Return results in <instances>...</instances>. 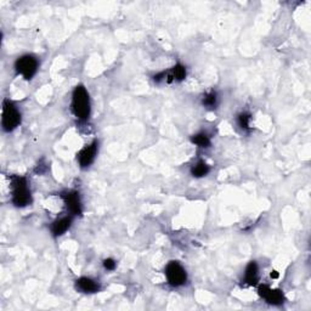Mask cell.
<instances>
[{"label": "cell", "instance_id": "1", "mask_svg": "<svg viewBox=\"0 0 311 311\" xmlns=\"http://www.w3.org/2000/svg\"><path fill=\"white\" fill-rule=\"evenodd\" d=\"M11 201L19 208L27 207L32 203V193L28 180L25 177H11Z\"/></svg>", "mask_w": 311, "mask_h": 311}, {"label": "cell", "instance_id": "2", "mask_svg": "<svg viewBox=\"0 0 311 311\" xmlns=\"http://www.w3.org/2000/svg\"><path fill=\"white\" fill-rule=\"evenodd\" d=\"M90 98L84 85H77L72 94V112L79 120H87L90 116Z\"/></svg>", "mask_w": 311, "mask_h": 311}, {"label": "cell", "instance_id": "3", "mask_svg": "<svg viewBox=\"0 0 311 311\" xmlns=\"http://www.w3.org/2000/svg\"><path fill=\"white\" fill-rule=\"evenodd\" d=\"M21 123V112L17 110L14 102L10 100H5L3 102V114H2V125L5 131H13Z\"/></svg>", "mask_w": 311, "mask_h": 311}, {"label": "cell", "instance_id": "4", "mask_svg": "<svg viewBox=\"0 0 311 311\" xmlns=\"http://www.w3.org/2000/svg\"><path fill=\"white\" fill-rule=\"evenodd\" d=\"M38 60L33 55H23L19 57L15 62V69L19 74H21L26 81H31L36 75L38 71Z\"/></svg>", "mask_w": 311, "mask_h": 311}, {"label": "cell", "instance_id": "5", "mask_svg": "<svg viewBox=\"0 0 311 311\" xmlns=\"http://www.w3.org/2000/svg\"><path fill=\"white\" fill-rule=\"evenodd\" d=\"M166 277L173 287H181L186 283L187 274L180 263L170 262L166 266Z\"/></svg>", "mask_w": 311, "mask_h": 311}, {"label": "cell", "instance_id": "6", "mask_svg": "<svg viewBox=\"0 0 311 311\" xmlns=\"http://www.w3.org/2000/svg\"><path fill=\"white\" fill-rule=\"evenodd\" d=\"M61 198L63 199L66 208L69 210V213H71L72 215H81L82 212H83V208H82V201L79 192L73 191V190L64 191L61 193Z\"/></svg>", "mask_w": 311, "mask_h": 311}, {"label": "cell", "instance_id": "7", "mask_svg": "<svg viewBox=\"0 0 311 311\" xmlns=\"http://www.w3.org/2000/svg\"><path fill=\"white\" fill-rule=\"evenodd\" d=\"M99 151V142L93 141L90 145H87L84 148H82L77 154V161L81 166V168H88L92 166V163L95 161L96 154Z\"/></svg>", "mask_w": 311, "mask_h": 311}, {"label": "cell", "instance_id": "8", "mask_svg": "<svg viewBox=\"0 0 311 311\" xmlns=\"http://www.w3.org/2000/svg\"><path fill=\"white\" fill-rule=\"evenodd\" d=\"M258 293L264 300L268 301L269 304L275 305V306H278V305H282L284 303V294L280 289H272L266 284H262L258 288Z\"/></svg>", "mask_w": 311, "mask_h": 311}, {"label": "cell", "instance_id": "9", "mask_svg": "<svg viewBox=\"0 0 311 311\" xmlns=\"http://www.w3.org/2000/svg\"><path fill=\"white\" fill-rule=\"evenodd\" d=\"M72 225V215H67L62 216V218H58L52 221L51 226H50V230H51V234L54 235L55 237L62 236V235L71 227Z\"/></svg>", "mask_w": 311, "mask_h": 311}, {"label": "cell", "instance_id": "10", "mask_svg": "<svg viewBox=\"0 0 311 311\" xmlns=\"http://www.w3.org/2000/svg\"><path fill=\"white\" fill-rule=\"evenodd\" d=\"M75 287L82 293H96L100 290V284L90 277H81L75 281Z\"/></svg>", "mask_w": 311, "mask_h": 311}, {"label": "cell", "instance_id": "11", "mask_svg": "<svg viewBox=\"0 0 311 311\" xmlns=\"http://www.w3.org/2000/svg\"><path fill=\"white\" fill-rule=\"evenodd\" d=\"M258 281H259V268L257 263L251 262L246 268L243 282L247 286H257Z\"/></svg>", "mask_w": 311, "mask_h": 311}, {"label": "cell", "instance_id": "12", "mask_svg": "<svg viewBox=\"0 0 311 311\" xmlns=\"http://www.w3.org/2000/svg\"><path fill=\"white\" fill-rule=\"evenodd\" d=\"M185 78H186V68H185V66H183L181 63L175 64L172 68V71L166 74V79L168 83H172V82L174 81L183 82Z\"/></svg>", "mask_w": 311, "mask_h": 311}, {"label": "cell", "instance_id": "13", "mask_svg": "<svg viewBox=\"0 0 311 311\" xmlns=\"http://www.w3.org/2000/svg\"><path fill=\"white\" fill-rule=\"evenodd\" d=\"M210 172L209 166L204 161H198L197 163L193 164L191 168V174L195 178H203Z\"/></svg>", "mask_w": 311, "mask_h": 311}, {"label": "cell", "instance_id": "14", "mask_svg": "<svg viewBox=\"0 0 311 311\" xmlns=\"http://www.w3.org/2000/svg\"><path fill=\"white\" fill-rule=\"evenodd\" d=\"M191 141L192 143H195V145H197L198 147H202V148H208L210 146V143H212L210 142L209 136L204 133H198V134L193 135V136L191 137Z\"/></svg>", "mask_w": 311, "mask_h": 311}, {"label": "cell", "instance_id": "15", "mask_svg": "<svg viewBox=\"0 0 311 311\" xmlns=\"http://www.w3.org/2000/svg\"><path fill=\"white\" fill-rule=\"evenodd\" d=\"M203 106L209 108V110H213V108L216 107L218 105V95H216L215 92H210L208 94H205L203 96Z\"/></svg>", "mask_w": 311, "mask_h": 311}, {"label": "cell", "instance_id": "16", "mask_svg": "<svg viewBox=\"0 0 311 311\" xmlns=\"http://www.w3.org/2000/svg\"><path fill=\"white\" fill-rule=\"evenodd\" d=\"M237 123H239L240 128L243 129V130H248L249 125H251V114L249 113H241L239 114V117H237Z\"/></svg>", "mask_w": 311, "mask_h": 311}, {"label": "cell", "instance_id": "17", "mask_svg": "<svg viewBox=\"0 0 311 311\" xmlns=\"http://www.w3.org/2000/svg\"><path fill=\"white\" fill-rule=\"evenodd\" d=\"M104 266L107 271H113V270L116 269L117 263L116 260L112 259V258H107V259L104 260Z\"/></svg>", "mask_w": 311, "mask_h": 311}, {"label": "cell", "instance_id": "18", "mask_svg": "<svg viewBox=\"0 0 311 311\" xmlns=\"http://www.w3.org/2000/svg\"><path fill=\"white\" fill-rule=\"evenodd\" d=\"M270 276H271L272 278H277L278 277V272L277 271H272L271 274H270Z\"/></svg>", "mask_w": 311, "mask_h": 311}]
</instances>
